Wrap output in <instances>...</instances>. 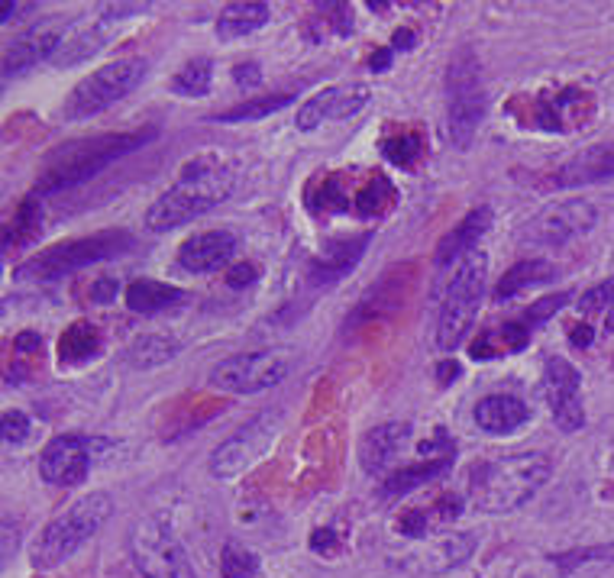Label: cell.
Instances as JSON below:
<instances>
[{
  "mask_svg": "<svg viewBox=\"0 0 614 578\" xmlns=\"http://www.w3.org/2000/svg\"><path fill=\"white\" fill-rule=\"evenodd\" d=\"M236 185V172L230 162L217 155H198L188 165H181L175 185L156 197V204L146 210V227L152 233H169L185 223L204 217L230 197Z\"/></svg>",
  "mask_w": 614,
  "mask_h": 578,
  "instance_id": "cell-1",
  "label": "cell"
},
{
  "mask_svg": "<svg viewBox=\"0 0 614 578\" xmlns=\"http://www.w3.org/2000/svg\"><path fill=\"white\" fill-rule=\"evenodd\" d=\"M550 469V456L537 449L495 456L472 469L469 498L485 514H511L547 485Z\"/></svg>",
  "mask_w": 614,
  "mask_h": 578,
  "instance_id": "cell-2",
  "label": "cell"
},
{
  "mask_svg": "<svg viewBox=\"0 0 614 578\" xmlns=\"http://www.w3.org/2000/svg\"><path fill=\"white\" fill-rule=\"evenodd\" d=\"M156 136H159L156 126H143V130H130V133H104L94 139H81V143H68L43 168V175L36 181V194H55V191L75 188L81 181L101 175L107 165H114L123 155L149 146Z\"/></svg>",
  "mask_w": 614,
  "mask_h": 578,
  "instance_id": "cell-3",
  "label": "cell"
},
{
  "mask_svg": "<svg viewBox=\"0 0 614 578\" xmlns=\"http://www.w3.org/2000/svg\"><path fill=\"white\" fill-rule=\"evenodd\" d=\"M398 185L379 168L372 172H324L304 191L314 214H350L359 220H379L398 204Z\"/></svg>",
  "mask_w": 614,
  "mask_h": 578,
  "instance_id": "cell-4",
  "label": "cell"
},
{
  "mask_svg": "<svg viewBox=\"0 0 614 578\" xmlns=\"http://www.w3.org/2000/svg\"><path fill=\"white\" fill-rule=\"evenodd\" d=\"M110 514H114V501H110V495H104V491H91L88 498L65 507L59 517H52L49 524L39 530V537L33 543V566L55 569V566H62V562H68L107 524Z\"/></svg>",
  "mask_w": 614,
  "mask_h": 578,
  "instance_id": "cell-5",
  "label": "cell"
},
{
  "mask_svg": "<svg viewBox=\"0 0 614 578\" xmlns=\"http://www.w3.org/2000/svg\"><path fill=\"white\" fill-rule=\"evenodd\" d=\"M488 97L479 72V59L469 46L456 49L446 65V139L466 152L485 120Z\"/></svg>",
  "mask_w": 614,
  "mask_h": 578,
  "instance_id": "cell-6",
  "label": "cell"
},
{
  "mask_svg": "<svg viewBox=\"0 0 614 578\" xmlns=\"http://www.w3.org/2000/svg\"><path fill=\"white\" fill-rule=\"evenodd\" d=\"M133 233L130 230H104L94 236H81V239H68V243L49 246L43 252H36L33 259H26L17 278L23 281H52V278H65L72 272L88 269L94 262H107L117 259L123 252L133 249Z\"/></svg>",
  "mask_w": 614,
  "mask_h": 578,
  "instance_id": "cell-7",
  "label": "cell"
},
{
  "mask_svg": "<svg viewBox=\"0 0 614 578\" xmlns=\"http://www.w3.org/2000/svg\"><path fill=\"white\" fill-rule=\"evenodd\" d=\"M485 275H488V259L482 252H472L463 262L450 281V288L443 294V307L437 317V349L440 352H456L466 343V336L472 330L485 294Z\"/></svg>",
  "mask_w": 614,
  "mask_h": 578,
  "instance_id": "cell-8",
  "label": "cell"
},
{
  "mask_svg": "<svg viewBox=\"0 0 614 578\" xmlns=\"http://www.w3.org/2000/svg\"><path fill=\"white\" fill-rule=\"evenodd\" d=\"M508 114L524 130L540 133H572L595 117V97L582 88H560L547 94H518L508 104Z\"/></svg>",
  "mask_w": 614,
  "mask_h": 578,
  "instance_id": "cell-9",
  "label": "cell"
},
{
  "mask_svg": "<svg viewBox=\"0 0 614 578\" xmlns=\"http://www.w3.org/2000/svg\"><path fill=\"white\" fill-rule=\"evenodd\" d=\"M149 62L146 59H120L110 62L104 68H97L88 78H81L72 94L65 97L62 117L65 120H88L104 114L107 107H114L123 101L133 88H139V81L146 78Z\"/></svg>",
  "mask_w": 614,
  "mask_h": 578,
  "instance_id": "cell-10",
  "label": "cell"
},
{
  "mask_svg": "<svg viewBox=\"0 0 614 578\" xmlns=\"http://www.w3.org/2000/svg\"><path fill=\"white\" fill-rule=\"evenodd\" d=\"M130 556L143 578H198L191 556L162 517H146L130 530Z\"/></svg>",
  "mask_w": 614,
  "mask_h": 578,
  "instance_id": "cell-11",
  "label": "cell"
},
{
  "mask_svg": "<svg viewBox=\"0 0 614 578\" xmlns=\"http://www.w3.org/2000/svg\"><path fill=\"white\" fill-rule=\"evenodd\" d=\"M295 365V352L285 346L243 352V356H230L217 362L211 369V385L230 394H256L265 388H275Z\"/></svg>",
  "mask_w": 614,
  "mask_h": 578,
  "instance_id": "cell-12",
  "label": "cell"
},
{
  "mask_svg": "<svg viewBox=\"0 0 614 578\" xmlns=\"http://www.w3.org/2000/svg\"><path fill=\"white\" fill-rule=\"evenodd\" d=\"M278 424H282V417H278V411H265L259 417L249 420L246 427L236 430L230 440H223L217 449H214V456H211V475L217 478H236V475H243L246 469H253V465L262 459L265 449L272 446L275 440V433H278Z\"/></svg>",
  "mask_w": 614,
  "mask_h": 578,
  "instance_id": "cell-13",
  "label": "cell"
},
{
  "mask_svg": "<svg viewBox=\"0 0 614 578\" xmlns=\"http://www.w3.org/2000/svg\"><path fill=\"white\" fill-rule=\"evenodd\" d=\"M104 446L107 440H94V436H81V433L55 436L43 449V456H39V475L49 485H62V488L81 485L94 465V449H104Z\"/></svg>",
  "mask_w": 614,
  "mask_h": 578,
  "instance_id": "cell-14",
  "label": "cell"
},
{
  "mask_svg": "<svg viewBox=\"0 0 614 578\" xmlns=\"http://www.w3.org/2000/svg\"><path fill=\"white\" fill-rule=\"evenodd\" d=\"M598 220V210L589 201H560L543 207L540 214L527 223L524 239L530 246L550 249V246H563L569 239H576L582 233H589Z\"/></svg>",
  "mask_w": 614,
  "mask_h": 578,
  "instance_id": "cell-15",
  "label": "cell"
},
{
  "mask_svg": "<svg viewBox=\"0 0 614 578\" xmlns=\"http://www.w3.org/2000/svg\"><path fill=\"white\" fill-rule=\"evenodd\" d=\"M579 385H582V375H579L576 365L560 359V356L547 359V365H543V394H547L553 424L563 433H576L585 424Z\"/></svg>",
  "mask_w": 614,
  "mask_h": 578,
  "instance_id": "cell-16",
  "label": "cell"
},
{
  "mask_svg": "<svg viewBox=\"0 0 614 578\" xmlns=\"http://www.w3.org/2000/svg\"><path fill=\"white\" fill-rule=\"evenodd\" d=\"M146 7L139 4H114V7H101V17H91V20H81L75 26H68L62 42H59V52L52 55V65L55 68H72L78 62L91 59L94 52L104 49V42L110 36V23L123 13H139Z\"/></svg>",
  "mask_w": 614,
  "mask_h": 578,
  "instance_id": "cell-17",
  "label": "cell"
},
{
  "mask_svg": "<svg viewBox=\"0 0 614 578\" xmlns=\"http://www.w3.org/2000/svg\"><path fill=\"white\" fill-rule=\"evenodd\" d=\"M369 104V88L366 84H330V88L317 91L314 97H307L298 110V130H314L320 123L330 120H346L359 114Z\"/></svg>",
  "mask_w": 614,
  "mask_h": 578,
  "instance_id": "cell-18",
  "label": "cell"
},
{
  "mask_svg": "<svg viewBox=\"0 0 614 578\" xmlns=\"http://www.w3.org/2000/svg\"><path fill=\"white\" fill-rule=\"evenodd\" d=\"M65 30L68 26L59 17H52L46 23L33 26L30 33H23L17 42H10V49L4 55V78H17L26 68H33L39 62H52V55L59 52Z\"/></svg>",
  "mask_w": 614,
  "mask_h": 578,
  "instance_id": "cell-19",
  "label": "cell"
},
{
  "mask_svg": "<svg viewBox=\"0 0 614 578\" xmlns=\"http://www.w3.org/2000/svg\"><path fill=\"white\" fill-rule=\"evenodd\" d=\"M240 239L230 230H204L194 233L191 239L178 246V265L191 275H204V272H217L220 265H227L233 259Z\"/></svg>",
  "mask_w": 614,
  "mask_h": 578,
  "instance_id": "cell-20",
  "label": "cell"
},
{
  "mask_svg": "<svg viewBox=\"0 0 614 578\" xmlns=\"http://www.w3.org/2000/svg\"><path fill=\"white\" fill-rule=\"evenodd\" d=\"M488 227H492V207L482 204L476 210H469V214L456 223V227L446 233L440 243H437V265L440 269H446L450 262H456L459 256H472L479 246V239L488 233Z\"/></svg>",
  "mask_w": 614,
  "mask_h": 578,
  "instance_id": "cell-21",
  "label": "cell"
},
{
  "mask_svg": "<svg viewBox=\"0 0 614 578\" xmlns=\"http://www.w3.org/2000/svg\"><path fill=\"white\" fill-rule=\"evenodd\" d=\"M408 440H411V424H382V427L369 430L359 443L362 469L369 475L385 472L388 465H392V459L408 446Z\"/></svg>",
  "mask_w": 614,
  "mask_h": 578,
  "instance_id": "cell-22",
  "label": "cell"
},
{
  "mask_svg": "<svg viewBox=\"0 0 614 578\" xmlns=\"http://www.w3.org/2000/svg\"><path fill=\"white\" fill-rule=\"evenodd\" d=\"M369 239H372V233H359L356 239H340V243H333L324 256H317L311 265H307V278H311V285H333V281H340L346 272H353V265L362 259Z\"/></svg>",
  "mask_w": 614,
  "mask_h": 578,
  "instance_id": "cell-23",
  "label": "cell"
},
{
  "mask_svg": "<svg viewBox=\"0 0 614 578\" xmlns=\"http://www.w3.org/2000/svg\"><path fill=\"white\" fill-rule=\"evenodd\" d=\"M611 175H614V146H595L556 168L550 185L572 188V185H589V181H602Z\"/></svg>",
  "mask_w": 614,
  "mask_h": 578,
  "instance_id": "cell-24",
  "label": "cell"
},
{
  "mask_svg": "<svg viewBox=\"0 0 614 578\" xmlns=\"http://www.w3.org/2000/svg\"><path fill=\"white\" fill-rule=\"evenodd\" d=\"M530 420V407L514 394H488L476 404V424L485 433H511Z\"/></svg>",
  "mask_w": 614,
  "mask_h": 578,
  "instance_id": "cell-25",
  "label": "cell"
},
{
  "mask_svg": "<svg viewBox=\"0 0 614 578\" xmlns=\"http://www.w3.org/2000/svg\"><path fill=\"white\" fill-rule=\"evenodd\" d=\"M123 301H127L133 314L149 317V314H162V310L185 304L188 291L165 285V281H156V278H136L133 285H127V291H123Z\"/></svg>",
  "mask_w": 614,
  "mask_h": 578,
  "instance_id": "cell-26",
  "label": "cell"
},
{
  "mask_svg": "<svg viewBox=\"0 0 614 578\" xmlns=\"http://www.w3.org/2000/svg\"><path fill=\"white\" fill-rule=\"evenodd\" d=\"M272 10L269 4H259V0H243V4H227L217 17V36L220 39H240L262 30L269 23Z\"/></svg>",
  "mask_w": 614,
  "mask_h": 578,
  "instance_id": "cell-27",
  "label": "cell"
},
{
  "mask_svg": "<svg viewBox=\"0 0 614 578\" xmlns=\"http://www.w3.org/2000/svg\"><path fill=\"white\" fill-rule=\"evenodd\" d=\"M453 453L456 449H450V453H440V456H427L424 462H414L408 465V469H398L385 478V495H408V491H414L417 485H427V482H434L437 475H443L446 469L453 465Z\"/></svg>",
  "mask_w": 614,
  "mask_h": 578,
  "instance_id": "cell-28",
  "label": "cell"
},
{
  "mask_svg": "<svg viewBox=\"0 0 614 578\" xmlns=\"http://www.w3.org/2000/svg\"><path fill=\"white\" fill-rule=\"evenodd\" d=\"M104 346L101 330L88 320H75L72 327L59 336V365H85Z\"/></svg>",
  "mask_w": 614,
  "mask_h": 578,
  "instance_id": "cell-29",
  "label": "cell"
},
{
  "mask_svg": "<svg viewBox=\"0 0 614 578\" xmlns=\"http://www.w3.org/2000/svg\"><path fill=\"white\" fill-rule=\"evenodd\" d=\"M553 275H556V269L547 259H524L518 265H511V269L501 275L498 288H495V301L505 304V301L514 298V294H521V291L534 288V285H543V281H550Z\"/></svg>",
  "mask_w": 614,
  "mask_h": 578,
  "instance_id": "cell-30",
  "label": "cell"
},
{
  "mask_svg": "<svg viewBox=\"0 0 614 578\" xmlns=\"http://www.w3.org/2000/svg\"><path fill=\"white\" fill-rule=\"evenodd\" d=\"M350 33H353V7L346 4H320L304 20V39L314 42V46L330 36H350Z\"/></svg>",
  "mask_w": 614,
  "mask_h": 578,
  "instance_id": "cell-31",
  "label": "cell"
},
{
  "mask_svg": "<svg viewBox=\"0 0 614 578\" xmlns=\"http://www.w3.org/2000/svg\"><path fill=\"white\" fill-rule=\"evenodd\" d=\"M527 343H530V330L524 323H505L501 330L482 333L479 340L469 346V352H472V359L488 362L495 356H505V352H521L527 349Z\"/></svg>",
  "mask_w": 614,
  "mask_h": 578,
  "instance_id": "cell-32",
  "label": "cell"
},
{
  "mask_svg": "<svg viewBox=\"0 0 614 578\" xmlns=\"http://www.w3.org/2000/svg\"><path fill=\"white\" fill-rule=\"evenodd\" d=\"M39 223H43V204H39V194H30L26 201L17 207V214L7 223V233H4V252L10 249H20L26 243H33L39 236Z\"/></svg>",
  "mask_w": 614,
  "mask_h": 578,
  "instance_id": "cell-33",
  "label": "cell"
},
{
  "mask_svg": "<svg viewBox=\"0 0 614 578\" xmlns=\"http://www.w3.org/2000/svg\"><path fill=\"white\" fill-rule=\"evenodd\" d=\"M424 152H427V139L421 130H398L382 139V155L392 165L404 168V172H414L417 162L424 159Z\"/></svg>",
  "mask_w": 614,
  "mask_h": 578,
  "instance_id": "cell-34",
  "label": "cell"
},
{
  "mask_svg": "<svg viewBox=\"0 0 614 578\" xmlns=\"http://www.w3.org/2000/svg\"><path fill=\"white\" fill-rule=\"evenodd\" d=\"M291 101H295V94H269V97H246V101L240 104H233L227 110H220V114H214L217 123H249V120H262V117H269L275 114V110H282L288 107Z\"/></svg>",
  "mask_w": 614,
  "mask_h": 578,
  "instance_id": "cell-35",
  "label": "cell"
},
{
  "mask_svg": "<svg viewBox=\"0 0 614 578\" xmlns=\"http://www.w3.org/2000/svg\"><path fill=\"white\" fill-rule=\"evenodd\" d=\"M130 356V365L136 369H152V365H162L178 356V343L169 340V336H139V340L127 349Z\"/></svg>",
  "mask_w": 614,
  "mask_h": 578,
  "instance_id": "cell-36",
  "label": "cell"
},
{
  "mask_svg": "<svg viewBox=\"0 0 614 578\" xmlns=\"http://www.w3.org/2000/svg\"><path fill=\"white\" fill-rule=\"evenodd\" d=\"M211 81H214L211 59H194L172 78V91L181 97H204L211 91Z\"/></svg>",
  "mask_w": 614,
  "mask_h": 578,
  "instance_id": "cell-37",
  "label": "cell"
},
{
  "mask_svg": "<svg viewBox=\"0 0 614 578\" xmlns=\"http://www.w3.org/2000/svg\"><path fill=\"white\" fill-rule=\"evenodd\" d=\"M472 553H476V537H472V533H450V537H443L440 546L430 553V562H437L434 572H443V569L459 566V562H466Z\"/></svg>",
  "mask_w": 614,
  "mask_h": 578,
  "instance_id": "cell-38",
  "label": "cell"
},
{
  "mask_svg": "<svg viewBox=\"0 0 614 578\" xmlns=\"http://www.w3.org/2000/svg\"><path fill=\"white\" fill-rule=\"evenodd\" d=\"M550 562L560 572H572L579 566H589V562H614V543H598V546H579V549H566V553L550 556Z\"/></svg>",
  "mask_w": 614,
  "mask_h": 578,
  "instance_id": "cell-39",
  "label": "cell"
},
{
  "mask_svg": "<svg viewBox=\"0 0 614 578\" xmlns=\"http://www.w3.org/2000/svg\"><path fill=\"white\" fill-rule=\"evenodd\" d=\"M259 572V559L249 549L227 543L220 553V575L223 578H253Z\"/></svg>",
  "mask_w": 614,
  "mask_h": 578,
  "instance_id": "cell-40",
  "label": "cell"
},
{
  "mask_svg": "<svg viewBox=\"0 0 614 578\" xmlns=\"http://www.w3.org/2000/svg\"><path fill=\"white\" fill-rule=\"evenodd\" d=\"M569 298H572L569 291H563V294H553V298H540L537 304H530V307H527L524 320H527V323H543V320H550L553 314H560V310L569 304Z\"/></svg>",
  "mask_w": 614,
  "mask_h": 578,
  "instance_id": "cell-41",
  "label": "cell"
},
{
  "mask_svg": "<svg viewBox=\"0 0 614 578\" xmlns=\"http://www.w3.org/2000/svg\"><path fill=\"white\" fill-rule=\"evenodd\" d=\"M430 514L424 511V507H417V511H404L401 520H398V530L404 533V537H411V540H421L427 537V530H430Z\"/></svg>",
  "mask_w": 614,
  "mask_h": 578,
  "instance_id": "cell-42",
  "label": "cell"
},
{
  "mask_svg": "<svg viewBox=\"0 0 614 578\" xmlns=\"http://www.w3.org/2000/svg\"><path fill=\"white\" fill-rule=\"evenodd\" d=\"M33 424H30V417L20 414V411H7L4 414V443L7 446H20L26 436H30Z\"/></svg>",
  "mask_w": 614,
  "mask_h": 578,
  "instance_id": "cell-43",
  "label": "cell"
},
{
  "mask_svg": "<svg viewBox=\"0 0 614 578\" xmlns=\"http://www.w3.org/2000/svg\"><path fill=\"white\" fill-rule=\"evenodd\" d=\"M579 307L582 310H605V307H614V278L602 281V285L589 288L579 298Z\"/></svg>",
  "mask_w": 614,
  "mask_h": 578,
  "instance_id": "cell-44",
  "label": "cell"
},
{
  "mask_svg": "<svg viewBox=\"0 0 614 578\" xmlns=\"http://www.w3.org/2000/svg\"><path fill=\"white\" fill-rule=\"evenodd\" d=\"M117 291H120L117 278H97L94 285L88 288V298H91L94 304H110V301L117 298Z\"/></svg>",
  "mask_w": 614,
  "mask_h": 578,
  "instance_id": "cell-45",
  "label": "cell"
},
{
  "mask_svg": "<svg viewBox=\"0 0 614 578\" xmlns=\"http://www.w3.org/2000/svg\"><path fill=\"white\" fill-rule=\"evenodd\" d=\"M343 546V540L337 537V533H333V530H314V537H311V549H314V553H324V556H333V553H337V549Z\"/></svg>",
  "mask_w": 614,
  "mask_h": 578,
  "instance_id": "cell-46",
  "label": "cell"
},
{
  "mask_svg": "<svg viewBox=\"0 0 614 578\" xmlns=\"http://www.w3.org/2000/svg\"><path fill=\"white\" fill-rule=\"evenodd\" d=\"M256 275H259V269H256L253 262L233 265V269H230V275H227V285H230V288H246V285H253V281H256Z\"/></svg>",
  "mask_w": 614,
  "mask_h": 578,
  "instance_id": "cell-47",
  "label": "cell"
},
{
  "mask_svg": "<svg viewBox=\"0 0 614 578\" xmlns=\"http://www.w3.org/2000/svg\"><path fill=\"white\" fill-rule=\"evenodd\" d=\"M233 81H236V84H243V88H253V84H259V81H262V75H259V65H256V62H243V65H236V68H233Z\"/></svg>",
  "mask_w": 614,
  "mask_h": 578,
  "instance_id": "cell-48",
  "label": "cell"
},
{
  "mask_svg": "<svg viewBox=\"0 0 614 578\" xmlns=\"http://www.w3.org/2000/svg\"><path fill=\"white\" fill-rule=\"evenodd\" d=\"M13 349H17L20 356H26V352H33V356H36V352L43 349V340H39V333L26 330V333H20V336H17V340H13Z\"/></svg>",
  "mask_w": 614,
  "mask_h": 578,
  "instance_id": "cell-49",
  "label": "cell"
},
{
  "mask_svg": "<svg viewBox=\"0 0 614 578\" xmlns=\"http://www.w3.org/2000/svg\"><path fill=\"white\" fill-rule=\"evenodd\" d=\"M592 340H595V330L589 327V323H572L569 327V343L572 346H592Z\"/></svg>",
  "mask_w": 614,
  "mask_h": 578,
  "instance_id": "cell-50",
  "label": "cell"
},
{
  "mask_svg": "<svg viewBox=\"0 0 614 578\" xmlns=\"http://www.w3.org/2000/svg\"><path fill=\"white\" fill-rule=\"evenodd\" d=\"M392 55H395L392 46H385V49H379V52H372L369 68H372V72H388V65H392Z\"/></svg>",
  "mask_w": 614,
  "mask_h": 578,
  "instance_id": "cell-51",
  "label": "cell"
},
{
  "mask_svg": "<svg viewBox=\"0 0 614 578\" xmlns=\"http://www.w3.org/2000/svg\"><path fill=\"white\" fill-rule=\"evenodd\" d=\"M459 362H453V359H443L440 365H437V378H440V385H453V378H459Z\"/></svg>",
  "mask_w": 614,
  "mask_h": 578,
  "instance_id": "cell-52",
  "label": "cell"
},
{
  "mask_svg": "<svg viewBox=\"0 0 614 578\" xmlns=\"http://www.w3.org/2000/svg\"><path fill=\"white\" fill-rule=\"evenodd\" d=\"M36 7L33 4H4V10H0V23H17L20 13H33Z\"/></svg>",
  "mask_w": 614,
  "mask_h": 578,
  "instance_id": "cell-53",
  "label": "cell"
},
{
  "mask_svg": "<svg viewBox=\"0 0 614 578\" xmlns=\"http://www.w3.org/2000/svg\"><path fill=\"white\" fill-rule=\"evenodd\" d=\"M392 42H395V46H392V49H414V42H417V36H414L411 30H398Z\"/></svg>",
  "mask_w": 614,
  "mask_h": 578,
  "instance_id": "cell-54",
  "label": "cell"
},
{
  "mask_svg": "<svg viewBox=\"0 0 614 578\" xmlns=\"http://www.w3.org/2000/svg\"><path fill=\"white\" fill-rule=\"evenodd\" d=\"M608 330H614V317H611V320H608Z\"/></svg>",
  "mask_w": 614,
  "mask_h": 578,
  "instance_id": "cell-55",
  "label": "cell"
}]
</instances>
